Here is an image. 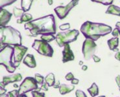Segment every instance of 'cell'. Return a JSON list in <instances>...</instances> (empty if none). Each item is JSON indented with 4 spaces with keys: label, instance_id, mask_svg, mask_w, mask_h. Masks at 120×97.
<instances>
[{
    "label": "cell",
    "instance_id": "obj_3",
    "mask_svg": "<svg viewBox=\"0 0 120 97\" xmlns=\"http://www.w3.org/2000/svg\"><path fill=\"white\" fill-rule=\"evenodd\" d=\"M7 45H22V35L20 32L11 26L3 27V36L1 42V49Z\"/></svg>",
    "mask_w": 120,
    "mask_h": 97
},
{
    "label": "cell",
    "instance_id": "obj_40",
    "mask_svg": "<svg viewBox=\"0 0 120 97\" xmlns=\"http://www.w3.org/2000/svg\"><path fill=\"white\" fill-rule=\"evenodd\" d=\"M6 92H7V90L5 89H1V88H0V95L5 94Z\"/></svg>",
    "mask_w": 120,
    "mask_h": 97
},
{
    "label": "cell",
    "instance_id": "obj_6",
    "mask_svg": "<svg viewBox=\"0 0 120 97\" xmlns=\"http://www.w3.org/2000/svg\"><path fill=\"white\" fill-rule=\"evenodd\" d=\"M32 48L42 56L51 57L53 55V49L52 47L48 42L42 40H35L32 45Z\"/></svg>",
    "mask_w": 120,
    "mask_h": 97
},
{
    "label": "cell",
    "instance_id": "obj_19",
    "mask_svg": "<svg viewBox=\"0 0 120 97\" xmlns=\"http://www.w3.org/2000/svg\"><path fill=\"white\" fill-rule=\"evenodd\" d=\"M33 1V0H22V2H21L22 9L25 12L29 11L31 8Z\"/></svg>",
    "mask_w": 120,
    "mask_h": 97
},
{
    "label": "cell",
    "instance_id": "obj_34",
    "mask_svg": "<svg viewBox=\"0 0 120 97\" xmlns=\"http://www.w3.org/2000/svg\"><path fill=\"white\" fill-rule=\"evenodd\" d=\"M92 58H93V59H94V61L95 63H99V62H100L101 61V59L99 58L98 56H95V55L93 56V57H92Z\"/></svg>",
    "mask_w": 120,
    "mask_h": 97
},
{
    "label": "cell",
    "instance_id": "obj_39",
    "mask_svg": "<svg viewBox=\"0 0 120 97\" xmlns=\"http://www.w3.org/2000/svg\"><path fill=\"white\" fill-rule=\"evenodd\" d=\"M116 82H117V84L118 87H120V75H118L117 77L116 78Z\"/></svg>",
    "mask_w": 120,
    "mask_h": 97
},
{
    "label": "cell",
    "instance_id": "obj_21",
    "mask_svg": "<svg viewBox=\"0 0 120 97\" xmlns=\"http://www.w3.org/2000/svg\"><path fill=\"white\" fill-rule=\"evenodd\" d=\"M56 39V37L54 36L52 34H48V35H43L41 36V40L46 42H50L53 41L55 39Z\"/></svg>",
    "mask_w": 120,
    "mask_h": 97
},
{
    "label": "cell",
    "instance_id": "obj_24",
    "mask_svg": "<svg viewBox=\"0 0 120 97\" xmlns=\"http://www.w3.org/2000/svg\"><path fill=\"white\" fill-rule=\"evenodd\" d=\"M33 19V16L31 14H29V13H24L23 14L22 16L20 18L21 21L23 22H29L31 21Z\"/></svg>",
    "mask_w": 120,
    "mask_h": 97
},
{
    "label": "cell",
    "instance_id": "obj_16",
    "mask_svg": "<svg viewBox=\"0 0 120 97\" xmlns=\"http://www.w3.org/2000/svg\"><path fill=\"white\" fill-rule=\"evenodd\" d=\"M108 45L110 48V50H112V51H116V52H118L119 50L117 49V46L119 44V39L118 37H114L112 39H109L108 42Z\"/></svg>",
    "mask_w": 120,
    "mask_h": 97
},
{
    "label": "cell",
    "instance_id": "obj_31",
    "mask_svg": "<svg viewBox=\"0 0 120 97\" xmlns=\"http://www.w3.org/2000/svg\"><path fill=\"white\" fill-rule=\"evenodd\" d=\"M65 78L68 81H71L73 78H74V76H73V74L71 72H69V73H68L66 75Z\"/></svg>",
    "mask_w": 120,
    "mask_h": 97
},
{
    "label": "cell",
    "instance_id": "obj_18",
    "mask_svg": "<svg viewBox=\"0 0 120 97\" xmlns=\"http://www.w3.org/2000/svg\"><path fill=\"white\" fill-rule=\"evenodd\" d=\"M45 83H46L49 87L53 86V85L55 83V75L53 73H49L44 78Z\"/></svg>",
    "mask_w": 120,
    "mask_h": 97
},
{
    "label": "cell",
    "instance_id": "obj_43",
    "mask_svg": "<svg viewBox=\"0 0 120 97\" xmlns=\"http://www.w3.org/2000/svg\"><path fill=\"white\" fill-rule=\"evenodd\" d=\"M53 0H48V4H49V5H53Z\"/></svg>",
    "mask_w": 120,
    "mask_h": 97
},
{
    "label": "cell",
    "instance_id": "obj_29",
    "mask_svg": "<svg viewBox=\"0 0 120 97\" xmlns=\"http://www.w3.org/2000/svg\"><path fill=\"white\" fill-rule=\"evenodd\" d=\"M60 29L62 31H65L68 30L70 28V24L69 23H66V24H62L59 26Z\"/></svg>",
    "mask_w": 120,
    "mask_h": 97
},
{
    "label": "cell",
    "instance_id": "obj_42",
    "mask_svg": "<svg viewBox=\"0 0 120 97\" xmlns=\"http://www.w3.org/2000/svg\"><path fill=\"white\" fill-rule=\"evenodd\" d=\"M116 28H117L118 30L120 31V22H118L116 23Z\"/></svg>",
    "mask_w": 120,
    "mask_h": 97
},
{
    "label": "cell",
    "instance_id": "obj_51",
    "mask_svg": "<svg viewBox=\"0 0 120 97\" xmlns=\"http://www.w3.org/2000/svg\"></svg>",
    "mask_w": 120,
    "mask_h": 97
},
{
    "label": "cell",
    "instance_id": "obj_38",
    "mask_svg": "<svg viewBox=\"0 0 120 97\" xmlns=\"http://www.w3.org/2000/svg\"><path fill=\"white\" fill-rule=\"evenodd\" d=\"M60 85V82H59V81H55V84H54V85H53V87H54V88H55V89H56V88H59V86Z\"/></svg>",
    "mask_w": 120,
    "mask_h": 97
},
{
    "label": "cell",
    "instance_id": "obj_5",
    "mask_svg": "<svg viewBox=\"0 0 120 97\" xmlns=\"http://www.w3.org/2000/svg\"><path fill=\"white\" fill-rule=\"evenodd\" d=\"M79 32L78 30H66V31H62L57 33L56 37V41L60 47H64L66 44L75 41Z\"/></svg>",
    "mask_w": 120,
    "mask_h": 97
},
{
    "label": "cell",
    "instance_id": "obj_25",
    "mask_svg": "<svg viewBox=\"0 0 120 97\" xmlns=\"http://www.w3.org/2000/svg\"><path fill=\"white\" fill-rule=\"evenodd\" d=\"M34 78L35 79L36 83L38 84L42 85L43 83H44V77L42 75L40 74H35Z\"/></svg>",
    "mask_w": 120,
    "mask_h": 97
},
{
    "label": "cell",
    "instance_id": "obj_27",
    "mask_svg": "<svg viewBox=\"0 0 120 97\" xmlns=\"http://www.w3.org/2000/svg\"><path fill=\"white\" fill-rule=\"evenodd\" d=\"M18 90H13L7 93V97H18Z\"/></svg>",
    "mask_w": 120,
    "mask_h": 97
},
{
    "label": "cell",
    "instance_id": "obj_26",
    "mask_svg": "<svg viewBox=\"0 0 120 97\" xmlns=\"http://www.w3.org/2000/svg\"><path fill=\"white\" fill-rule=\"evenodd\" d=\"M91 1L93 2L101 3L104 5H110L112 4L114 0H91Z\"/></svg>",
    "mask_w": 120,
    "mask_h": 97
},
{
    "label": "cell",
    "instance_id": "obj_36",
    "mask_svg": "<svg viewBox=\"0 0 120 97\" xmlns=\"http://www.w3.org/2000/svg\"><path fill=\"white\" fill-rule=\"evenodd\" d=\"M79 80L78 79H76V78H73L72 80H71V84L72 85H77L79 83Z\"/></svg>",
    "mask_w": 120,
    "mask_h": 97
},
{
    "label": "cell",
    "instance_id": "obj_8",
    "mask_svg": "<svg viewBox=\"0 0 120 97\" xmlns=\"http://www.w3.org/2000/svg\"><path fill=\"white\" fill-rule=\"evenodd\" d=\"M38 83H36L35 79L32 77L25 78L23 82L19 87L18 93L19 94H24L26 93L33 91L38 89Z\"/></svg>",
    "mask_w": 120,
    "mask_h": 97
},
{
    "label": "cell",
    "instance_id": "obj_10",
    "mask_svg": "<svg viewBox=\"0 0 120 97\" xmlns=\"http://www.w3.org/2000/svg\"><path fill=\"white\" fill-rule=\"evenodd\" d=\"M79 0H71L67 5L63 7V6H59L54 9L55 13L60 20L65 18L67 16L68 13L74 7H75L79 3Z\"/></svg>",
    "mask_w": 120,
    "mask_h": 97
},
{
    "label": "cell",
    "instance_id": "obj_12",
    "mask_svg": "<svg viewBox=\"0 0 120 97\" xmlns=\"http://www.w3.org/2000/svg\"><path fill=\"white\" fill-rule=\"evenodd\" d=\"M62 62L66 63L68 61H73L75 59V56L73 53L72 50H71L69 44H66L64 46V50L62 51Z\"/></svg>",
    "mask_w": 120,
    "mask_h": 97
},
{
    "label": "cell",
    "instance_id": "obj_37",
    "mask_svg": "<svg viewBox=\"0 0 120 97\" xmlns=\"http://www.w3.org/2000/svg\"><path fill=\"white\" fill-rule=\"evenodd\" d=\"M115 58L117 60L120 61V51H118L116 54H115Z\"/></svg>",
    "mask_w": 120,
    "mask_h": 97
},
{
    "label": "cell",
    "instance_id": "obj_30",
    "mask_svg": "<svg viewBox=\"0 0 120 97\" xmlns=\"http://www.w3.org/2000/svg\"><path fill=\"white\" fill-rule=\"evenodd\" d=\"M75 95L76 97H87L85 93L81 90H77V91L75 92Z\"/></svg>",
    "mask_w": 120,
    "mask_h": 97
},
{
    "label": "cell",
    "instance_id": "obj_11",
    "mask_svg": "<svg viewBox=\"0 0 120 97\" xmlns=\"http://www.w3.org/2000/svg\"><path fill=\"white\" fill-rule=\"evenodd\" d=\"M12 14L4 8L0 9V27H5L11 20Z\"/></svg>",
    "mask_w": 120,
    "mask_h": 97
},
{
    "label": "cell",
    "instance_id": "obj_33",
    "mask_svg": "<svg viewBox=\"0 0 120 97\" xmlns=\"http://www.w3.org/2000/svg\"><path fill=\"white\" fill-rule=\"evenodd\" d=\"M42 85V87H40V89H41V90H44V91H48V87H49V86H48L46 83H45V82L43 83L42 85Z\"/></svg>",
    "mask_w": 120,
    "mask_h": 97
},
{
    "label": "cell",
    "instance_id": "obj_28",
    "mask_svg": "<svg viewBox=\"0 0 120 97\" xmlns=\"http://www.w3.org/2000/svg\"><path fill=\"white\" fill-rule=\"evenodd\" d=\"M31 94L33 97H45L44 93H40L36 91H33Z\"/></svg>",
    "mask_w": 120,
    "mask_h": 97
},
{
    "label": "cell",
    "instance_id": "obj_50",
    "mask_svg": "<svg viewBox=\"0 0 120 97\" xmlns=\"http://www.w3.org/2000/svg\"><path fill=\"white\" fill-rule=\"evenodd\" d=\"M119 90H120V87H119Z\"/></svg>",
    "mask_w": 120,
    "mask_h": 97
},
{
    "label": "cell",
    "instance_id": "obj_35",
    "mask_svg": "<svg viewBox=\"0 0 120 97\" xmlns=\"http://www.w3.org/2000/svg\"><path fill=\"white\" fill-rule=\"evenodd\" d=\"M3 36V27H0V49H1V42Z\"/></svg>",
    "mask_w": 120,
    "mask_h": 97
},
{
    "label": "cell",
    "instance_id": "obj_1",
    "mask_svg": "<svg viewBox=\"0 0 120 97\" xmlns=\"http://www.w3.org/2000/svg\"><path fill=\"white\" fill-rule=\"evenodd\" d=\"M26 30H28L31 36L38 35H48L56 33L55 20L53 14H49L36 20H31L24 25Z\"/></svg>",
    "mask_w": 120,
    "mask_h": 97
},
{
    "label": "cell",
    "instance_id": "obj_15",
    "mask_svg": "<svg viewBox=\"0 0 120 97\" xmlns=\"http://www.w3.org/2000/svg\"><path fill=\"white\" fill-rule=\"evenodd\" d=\"M75 87L73 85L69 84H61L59 86V92L60 94H66L73 91Z\"/></svg>",
    "mask_w": 120,
    "mask_h": 97
},
{
    "label": "cell",
    "instance_id": "obj_23",
    "mask_svg": "<svg viewBox=\"0 0 120 97\" xmlns=\"http://www.w3.org/2000/svg\"><path fill=\"white\" fill-rule=\"evenodd\" d=\"M24 13H25V12L23 11L22 8L20 9V8H17L16 7H14L13 8V14L16 18H21Z\"/></svg>",
    "mask_w": 120,
    "mask_h": 97
},
{
    "label": "cell",
    "instance_id": "obj_46",
    "mask_svg": "<svg viewBox=\"0 0 120 97\" xmlns=\"http://www.w3.org/2000/svg\"><path fill=\"white\" fill-rule=\"evenodd\" d=\"M16 22L18 23V24H22V22L21 21V20H20V19L17 20Z\"/></svg>",
    "mask_w": 120,
    "mask_h": 97
},
{
    "label": "cell",
    "instance_id": "obj_13",
    "mask_svg": "<svg viewBox=\"0 0 120 97\" xmlns=\"http://www.w3.org/2000/svg\"><path fill=\"white\" fill-rule=\"evenodd\" d=\"M22 80V76L20 73H16L13 74L9 75V76H6L3 78V81L4 84L7 85L8 83H14V82H18Z\"/></svg>",
    "mask_w": 120,
    "mask_h": 97
},
{
    "label": "cell",
    "instance_id": "obj_17",
    "mask_svg": "<svg viewBox=\"0 0 120 97\" xmlns=\"http://www.w3.org/2000/svg\"><path fill=\"white\" fill-rule=\"evenodd\" d=\"M106 14H112L120 16V7L114 5H110L107 8Z\"/></svg>",
    "mask_w": 120,
    "mask_h": 97
},
{
    "label": "cell",
    "instance_id": "obj_47",
    "mask_svg": "<svg viewBox=\"0 0 120 97\" xmlns=\"http://www.w3.org/2000/svg\"><path fill=\"white\" fill-rule=\"evenodd\" d=\"M0 97H7V94H3L1 95H0Z\"/></svg>",
    "mask_w": 120,
    "mask_h": 97
},
{
    "label": "cell",
    "instance_id": "obj_44",
    "mask_svg": "<svg viewBox=\"0 0 120 97\" xmlns=\"http://www.w3.org/2000/svg\"><path fill=\"white\" fill-rule=\"evenodd\" d=\"M87 69H88V67H87L86 65H83V66L82 67V70H86Z\"/></svg>",
    "mask_w": 120,
    "mask_h": 97
},
{
    "label": "cell",
    "instance_id": "obj_7",
    "mask_svg": "<svg viewBox=\"0 0 120 97\" xmlns=\"http://www.w3.org/2000/svg\"><path fill=\"white\" fill-rule=\"evenodd\" d=\"M97 49V44L91 39H86L82 44V52L85 60H90L95 54Z\"/></svg>",
    "mask_w": 120,
    "mask_h": 97
},
{
    "label": "cell",
    "instance_id": "obj_22",
    "mask_svg": "<svg viewBox=\"0 0 120 97\" xmlns=\"http://www.w3.org/2000/svg\"><path fill=\"white\" fill-rule=\"evenodd\" d=\"M18 0H0V9L7 6L11 5Z\"/></svg>",
    "mask_w": 120,
    "mask_h": 97
},
{
    "label": "cell",
    "instance_id": "obj_9",
    "mask_svg": "<svg viewBox=\"0 0 120 97\" xmlns=\"http://www.w3.org/2000/svg\"><path fill=\"white\" fill-rule=\"evenodd\" d=\"M14 52L12 57V63L14 67H18L21 61H22L23 57L28 50L27 47L22 45H15L14 46Z\"/></svg>",
    "mask_w": 120,
    "mask_h": 97
},
{
    "label": "cell",
    "instance_id": "obj_4",
    "mask_svg": "<svg viewBox=\"0 0 120 97\" xmlns=\"http://www.w3.org/2000/svg\"><path fill=\"white\" fill-rule=\"evenodd\" d=\"M13 52L14 48L9 45H7L0 50V65H3L10 73H13L16 69L12 63Z\"/></svg>",
    "mask_w": 120,
    "mask_h": 97
},
{
    "label": "cell",
    "instance_id": "obj_41",
    "mask_svg": "<svg viewBox=\"0 0 120 97\" xmlns=\"http://www.w3.org/2000/svg\"><path fill=\"white\" fill-rule=\"evenodd\" d=\"M5 85L4 84L3 81H1V82H0V88H1V89H5Z\"/></svg>",
    "mask_w": 120,
    "mask_h": 97
},
{
    "label": "cell",
    "instance_id": "obj_20",
    "mask_svg": "<svg viewBox=\"0 0 120 97\" xmlns=\"http://www.w3.org/2000/svg\"><path fill=\"white\" fill-rule=\"evenodd\" d=\"M88 91L92 97H95L98 96L99 94V88H98V85H96V83H93L91 87L88 89Z\"/></svg>",
    "mask_w": 120,
    "mask_h": 97
},
{
    "label": "cell",
    "instance_id": "obj_48",
    "mask_svg": "<svg viewBox=\"0 0 120 97\" xmlns=\"http://www.w3.org/2000/svg\"><path fill=\"white\" fill-rule=\"evenodd\" d=\"M82 63H82V61H80V63H79L80 65H82Z\"/></svg>",
    "mask_w": 120,
    "mask_h": 97
},
{
    "label": "cell",
    "instance_id": "obj_32",
    "mask_svg": "<svg viewBox=\"0 0 120 97\" xmlns=\"http://www.w3.org/2000/svg\"><path fill=\"white\" fill-rule=\"evenodd\" d=\"M112 34L114 37H118V36L120 35V31L118 30L117 28H115L112 31Z\"/></svg>",
    "mask_w": 120,
    "mask_h": 97
},
{
    "label": "cell",
    "instance_id": "obj_2",
    "mask_svg": "<svg viewBox=\"0 0 120 97\" xmlns=\"http://www.w3.org/2000/svg\"><path fill=\"white\" fill-rule=\"evenodd\" d=\"M80 30L86 39H91L95 42L101 36L110 33L112 29L110 26L105 24L86 21L81 25Z\"/></svg>",
    "mask_w": 120,
    "mask_h": 97
},
{
    "label": "cell",
    "instance_id": "obj_14",
    "mask_svg": "<svg viewBox=\"0 0 120 97\" xmlns=\"http://www.w3.org/2000/svg\"><path fill=\"white\" fill-rule=\"evenodd\" d=\"M23 64H25V65H27V67L31 68V69L35 68L36 66L35 58L33 55H32V54H27L25 56V58L23 59Z\"/></svg>",
    "mask_w": 120,
    "mask_h": 97
},
{
    "label": "cell",
    "instance_id": "obj_49",
    "mask_svg": "<svg viewBox=\"0 0 120 97\" xmlns=\"http://www.w3.org/2000/svg\"><path fill=\"white\" fill-rule=\"evenodd\" d=\"M106 97L105 96H100V97Z\"/></svg>",
    "mask_w": 120,
    "mask_h": 97
},
{
    "label": "cell",
    "instance_id": "obj_45",
    "mask_svg": "<svg viewBox=\"0 0 120 97\" xmlns=\"http://www.w3.org/2000/svg\"><path fill=\"white\" fill-rule=\"evenodd\" d=\"M18 97H27V95H26V94H19V95H18Z\"/></svg>",
    "mask_w": 120,
    "mask_h": 97
}]
</instances>
